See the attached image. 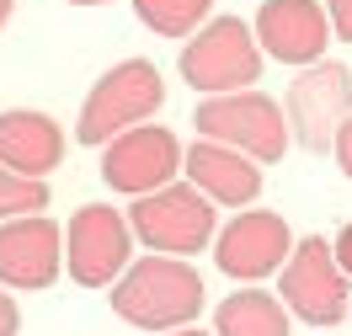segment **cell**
<instances>
[{"label":"cell","mask_w":352,"mask_h":336,"mask_svg":"<svg viewBox=\"0 0 352 336\" xmlns=\"http://www.w3.org/2000/svg\"><path fill=\"white\" fill-rule=\"evenodd\" d=\"M203 310V278L182 256H139L112 283V315L139 331H182Z\"/></svg>","instance_id":"1"},{"label":"cell","mask_w":352,"mask_h":336,"mask_svg":"<svg viewBox=\"0 0 352 336\" xmlns=\"http://www.w3.org/2000/svg\"><path fill=\"white\" fill-rule=\"evenodd\" d=\"M192 128H198V139L230 144V150L262 160V166L283 160L288 144H294L283 102H272V96L256 91V86L251 91H224V96H203L198 112H192Z\"/></svg>","instance_id":"2"},{"label":"cell","mask_w":352,"mask_h":336,"mask_svg":"<svg viewBox=\"0 0 352 336\" xmlns=\"http://www.w3.org/2000/svg\"><path fill=\"white\" fill-rule=\"evenodd\" d=\"M160 107H166V80H160V69H155L150 59H123V65H112L107 75L91 86L86 107L75 117V139L91 144V150H102V144H112L118 134L150 123Z\"/></svg>","instance_id":"3"},{"label":"cell","mask_w":352,"mask_h":336,"mask_svg":"<svg viewBox=\"0 0 352 336\" xmlns=\"http://www.w3.org/2000/svg\"><path fill=\"white\" fill-rule=\"evenodd\" d=\"M129 224H133V240H144L160 256H198L219 235V203L203 198L192 181H171L160 192L133 198Z\"/></svg>","instance_id":"4"},{"label":"cell","mask_w":352,"mask_h":336,"mask_svg":"<svg viewBox=\"0 0 352 336\" xmlns=\"http://www.w3.org/2000/svg\"><path fill=\"white\" fill-rule=\"evenodd\" d=\"M182 80L203 96H224V91H251L262 80V43L256 27L241 16H214V22L192 32L182 43Z\"/></svg>","instance_id":"5"},{"label":"cell","mask_w":352,"mask_h":336,"mask_svg":"<svg viewBox=\"0 0 352 336\" xmlns=\"http://www.w3.org/2000/svg\"><path fill=\"white\" fill-rule=\"evenodd\" d=\"M278 299L305 326H342L352 315V278L342 272L326 235H305L294 246V256L283 262V293Z\"/></svg>","instance_id":"6"},{"label":"cell","mask_w":352,"mask_h":336,"mask_svg":"<svg viewBox=\"0 0 352 336\" xmlns=\"http://www.w3.org/2000/svg\"><path fill=\"white\" fill-rule=\"evenodd\" d=\"M133 224L112 203H86L75 208L65 229V267L80 289H112L133 267Z\"/></svg>","instance_id":"7"},{"label":"cell","mask_w":352,"mask_h":336,"mask_svg":"<svg viewBox=\"0 0 352 336\" xmlns=\"http://www.w3.org/2000/svg\"><path fill=\"white\" fill-rule=\"evenodd\" d=\"M283 112H288L294 139L305 150H315V155H326L336 144V134H342V123L352 117V69L331 65V59L299 69V80L288 86Z\"/></svg>","instance_id":"8"},{"label":"cell","mask_w":352,"mask_h":336,"mask_svg":"<svg viewBox=\"0 0 352 336\" xmlns=\"http://www.w3.org/2000/svg\"><path fill=\"white\" fill-rule=\"evenodd\" d=\"M182 160H187V150L176 144L171 128L139 123L129 134H118L112 144H102V181L112 192L144 198V192H160L182 177Z\"/></svg>","instance_id":"9"},{"label":"cell","mask_w":352,"mask_h":336,"mask_svg":"<svg viewBox=\"0 0 352 336\" xmlns=\"http://www.w3.org/2000/svg\"><path fill=\"white\" fill-rule=\"evenodd\" d=\"M294 229H288L283 214L272 208H251V214H235L214 235V262H219L224 278L235 283H262L272 272H283V262L294 256Z\"/></svg>","instance_id":"10"},{"label":"cell","mask_w":352,"mask_h":336,"mask_svg":"<svg viewBox=\"0 0 352 336\" xmlns=\"http://www.w3.org/2000/svg\"><path fill=\"white\" fill-rule=\"evenodd\" d=\"M256 43L262 54H272L278 65H320L326 59L331 38H336V27H331V11L320 0H262V11H256Z\"/></svg>","instance_id":"11"},{"label":"cell","mask_w":352,"mask_h":336,"mask_svg":"<svg viewBox=\"0 0 352 336\" xmlns=\"http://www.w3.org/2000/svg\"><path fill=\"white\" fill-rule=\"evenodd\" d=\"M65 272V229L48 214L0 219V283L6 289H48Z\"/></svg>","instance_id":"12"},{"label":"cell","mask_w":352,"mask_h":336,"mask_svg":"<svg viewBox=\"0 0 352 336\" xmlns=\"http://www.w3.org/2000/svg\"><path fill=\"white\" fill-rule=\"evenodd\" d=\"M182 177L192 181L203 198H214L219 208H245L262 192V160L241 155L230 144H214V139H198L187 150V160H182Z\"/></svg>","instance_id":"13"},{"label":"cell","mask_w":352,"mask_h":336,"mask_svg":"<svg viewBox=\"0 0 352 336\" xmlns=\"http://www.w3.org/2000/svg\"><path fill=\"white\" fill-rule=\"evenodd\" d=\"M65 160V128L48 112L11 107L0 112V166H11L16 177L48 181V171Z\"/></svg>","instance_id":"14"},{"label":"cell","mask_w":352,"mask_h":336,"mask_svg":"<svg viewBox=\"0 0 352 336\" xmlns=\"http://www.w3.org/2000/svg\"><path fill=\"white\" fill-rule=\"evenodd\" d=\"M214 336H288V304L262 289H235L214 310Z\"/></svg>","instance_id":"15"},{"label":"cell","mask_w":352,"mask_h":336,"mask_svg":"<svg viewBox=\"0 0 352 336\" xmlns=\"http://www.w3.org/2000/svg\"><path fill=\"white\" fill-rule=\"evenodd\" d=\"M208 11H214V0H133V16L155 38H192L208 27Z\"/></svg>","instance_id":"16"},{"label":"cell","mask_w":352,"mask_h":336,"mask_svg":"<svg viewBox=\"0 0 352 336\" xmlns=\"http://www.w3.org/2000/svg\"><path fill=\"white\" fill-rule=\"evenodd\" d=\"M48 208V181L16 177L11 166H0V219H22V214H43Z\"/></svg>","instance_id":"17"},{"label":"cell","mask_w":352,"mask_h":336,"mask_svg":"<svg viewBox=\"0 0 352 336\" xmlns=\"http://www.w3.org/2000/svg\"><path fill=\"white\" fill-rule=\"evenodd\" d=\"M326 11H331L336 38H342V43H352V0H326Z\"/></svg>","instance_id":"18"},{"label":"cell","mask_w":352,"mask_h":336,"mask_svg":"<svg viewBox=\"0 0 352 336\" xmlns=\"http://www.w3.org/2000/svg\"><path fill=\"white\" fill-rule=\"evenodd\" d=\"M331 155H336V166H342V177H352V117L342 123V134H336V144H331Z\"/></svg>","instance_id":"19"},{"label":"cell","mask_w":352,"mask_h":336,"mask_svg":"<svg viewBox=\"0 0 352 336\" xmlns=\"http://www.w3.org/2000/svg\"><path fill=\"white\" fill-rule=\"evenodd\" d=\"M16 326H22L16 299H11V293H6V283H0V336H16Z\"/></svg>","instance_id":"20"},{"label":"cell","mask_w":352,"mask_h":336,"mask_svg":"<svg viewBox=\"0 0 352 336\" xmlns=\"http://www.w3.org/2000/svg\"><path fill=\"white\" fill-rule=\"evenodd\" d=\"M331 251H336V262H342V272L352 278V224H342V229H336V240H331Z\"/></svg>","instance_id":"21"},{"label":"cell","mask_w":352,"mask_h":336,"mask_svg":"<svg viewBox=\"0 0 352 336\" xmlns=\"http://www.w3.org/2000/svg\"><path fill=\"white\" fill-rule=\"evenodd\" d=\"M160 336H208L203 326H182V331H160Z\"/></svg>","instance_id":"22"},{"label":"cell","mask_w":352,"mask_h":336,"mask_svg":"<svg viewBox=\"0 0 352 336\" xmlns=\"http://www.w3.org/2000/svg\"><path fill=\"white\" fill-rule=\"evenodd\" d=\"M11 22V0H0V27Z\"/></svg>","instance_id":"23"},{"label":"cell","mask_w":352,"mask_h":336,"mask_svg":"<svg viewBox=\"0 0 352 336\" xmlns=\"http://www.w3.org/2000/svg\"><path fill=\"white\" fill-rule=\"evenodd\" d=\"M69 5H107V0H69Z\"/></svg>","instance_id":"24"}]
</instances>
